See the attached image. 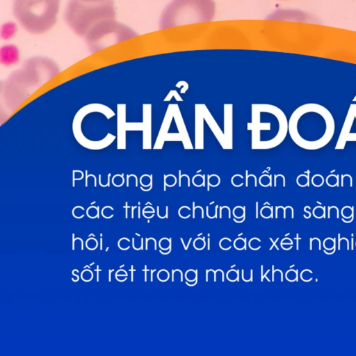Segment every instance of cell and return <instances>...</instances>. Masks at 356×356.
Returning <instances> with one entry per match:
<instances>
[{
    "label": "cell",
    "mask_w": 356,
    "mask_h": 356,
    "mask_svg": "<svg viewBox=\"0 0 356 356\" xmlns=\"http://www.w3.org/2000/svg\"><path fill=\"white\" fill-rule=\"evenodd\" d=\"M60 0H14L13 15L20 25L33 34H42L55 24Z\"/></svg>",
    "instance_id": "cell-4"
},
{
    "label": "cell",
    "mask_w": 356,
    "mask_h": 356,
    "mask_svg": "<svg viewBox=\"0 0 356 356\" xmlns=\"http://www.w3.org/2000/svg\"><path fill=\"white\" fill-rule=\"evenodd\" d=\"M125 104H118V149H125Z\"/></svg>",
    "instance_id": "cell-12"
},
{
    "label": "cell",
    "mask_w": 356,
    "mask_h": 356,
    "mask_svg": "<svg viewBox=\"0 0 356 356\" xmlns=\"http://www.w3.org/2000/svg\"><path fill=\"white\" fill-rule=\"evenodd\" d=\"M296 278V273L294 271H289L287 273V279L289 280H293Z\"/></svg>",
    "instance_id": "cell-22"
},
{
    "label": "cell",
    "mask_w": 356,
    "mask_h": 356,
    "mask_svg": "<svg viewBox=\"0 0 356 356\" xmlns=\"http://www.w3.org/2000/svg\"><path fill=\"white\" fill-rule=\"evenodd\" d=\"M151 104H143V122L125 123L127 130H143V149H151Z\"/></svg>",
    "instance_id": "cell-8"
},
{
    "label": "cell",
    "mask_w": 356,
    "mask_h": 356,
    "mask_svg": "<svg viewBox=\"0 0 356 356\" xmlns=\"http://www.w3.org/2000/svg\"><path fill=\"white\" fill-rule=\"evenodd\" d=\"M194 245L195 248L201 250L204 246V242L202 238H197L194 242Z\"/></svg>",
    "instance_id": "cell-16"
},
{
    "label": "cell",
    "mask_w": 356,
    "mask_h": 356,
    "mask_svg": "<svg viewBox=\"0 0 356 356\" xmlns=\"http://www.w3.org/2000/svg\"><path fill=\"white\" fill-rule=\"evenodd\" d=\"M86 1H102V0H83Z\"/></svg>",
    "instance_id": "cell-24"
},
{
    "label": "cell",
    "mask_w": 356,
    "mask_h": 356,
    "mask_svg": "<svg viewBox=\"0 0 356 356\" xmlns=\"http://www.w3.org/2000/svg\"><path fill=\"white\" fill-rule=\"evenodd\" d=\"M187 282V284H188V285H193V284H195L196 283V280H193V281H191V282L187 280V282Z\"/></svg>",
    "instance_id": "cell-23"
},
{
    "label": "cell",
    "mask_w": 356,
    "mask_h": 356,
    "mask_svg": "<svg viewBox=\"0 0 356 356\" xmlns=\"http://www.w3.org/2000/svg\"><path fill=\"white\" fill-rule=\"evenodd\" d=\"M136 35V33L128 26L113 19L104 21L95 26L85 38L88 47L92 52H95L110 44L121 42Z\"/></svg>",
    "instance_id": "cell-6"
},
{
    "label": "cell",
    "mask_w": 356,
    "mask_h": 356,
    "mask_svg": "<svg viewBox=\"0 0 356 356\" xmlns=\"http://www.w3.org/2000/svg\"><path fill=\"white\" fill-rule=\"evenodd\" d=\"M172 96L176 97V99L177 101H182V99L179 97V94L176 90H171L167 95V97L165 98L164 101H169L171 99Z\"/></svg>",
    "instance_id": "cell-13"
},
{
    "label": "cell",
    "mask_w": 356,
    "mask_h": 356,
    "mask_svg": "<svg viewBox=\"0 0 356 356\" xmlns=\"http://www.w3.org/2000/svg\"><path fill=\"white\" fill-rule=\"evenodd\" d=\"M334 120L323 106L307 103L298 107L288 122L293 141L302 149L316 150L325 147L332 138Z\"/></svg>",
    "instance_id": "cell-1"
},
{
    "label": "cell",
    "mask_w": 356,
    "mask_h": 356,
    "mask_svg": "<svg viewBox=\"0 0 356 356\" xmlns=\"http://www.w3.org/2000/svg\"><path fill=\"white\" fill-rule=\"evenodd\" d=\"M259 241H258L257 238L252 239L250 242V248L254 250L257 249L258 248H259Z\"/></svg>",
    "instance_id": "cell-21"
},
{
    "label": "cell",
    "mask_w": 356,
    "mask_h": 356,
    "mask_svg": "<svg viewBox=\"0 0 356 356\" xmlns=\"http://www.w3.org/2000/svg\"><path fill=\"white\" fill-rule=\"evenodd\" d=\"M231 241L228 238H223L220 242V246L222 249H228L230 247Z\"/></svg>",
    "instance_id": "cell-17"
},
{
    "label": "cell",
    "mask_w": 356,
    "mask_h": 356,
    "mask_svg": "<svg viewBox=\"0 0 356 356\" xmlns=\"http://www.w3.org/2000/svg\"><path fill=\"white\" fill-rule=\"evenodd\" d=\"M64 18L74 33L85 38L99 23L115 18L114 3L113 0H70L65 8Z\"/></svg>",
    "instance_id": "cell-3"
},
{
    "label": "cell",
    "mask_w": 356,
    "mask_h": 356,
    "mask_svg": "<svg viewBox=\"0 0 356 356\" xmlns=\"http://www.w3.org/2000/svg\"><path fill=\"white\" fill-rule=\"evenodd\" d=\"M224 136L227 149H232V104L224 105Z\"/></svg>",
    "instance_id": "cell-11"
},
{
    "label": "cell",
    "mask_w": 356,
    "mask_h": 356,
    "mask_svg": "<svg viewBox=\"0 0 356 356\" xmlns=\"http://www.w3.org/2000/svg\"><path fill=\"white\" fill-rule=\"evenodd\" d=\"M202 110L204 118L205 119L207 124L210 127L211 130L215 135L216 138L220 143V145L223 149H227V143L224 136V133L222 131L219 126L218 125L213 116L208 111L207 106L204 104H202Z\"/></svg>",
    "instance_id": "cell-9"
},
{
    "label": "cell",
    "mask_w": 356,
    "mask_h": 356,
    "mask_svg": "<svg viewBox=\"0 0 356 356\" xmlns=\"http://www.w3.org/2000/svg\"><path fill=\"white\" fill-rule=\"evenodd\" d=\"M215 15L213 0H172L164 9L160 19L161 29L179 25L207 22Z\"/></svg>",
    "instance_id": "cell-5"
},
{
    "label": "cell",
    "mask_w": 356,
    "mask_h": 356,
    "mask_svg": "<svg viewBox=\"0 0 356 356\" xmlns=\"http://www.w3.org/2000/svg\"><path fill=\"white\" fill-rule=\"evenodd\" d=\"M204 117L201 104H195V148L201 149L204 148Z\"/></svg>",
    "instance_id": "cell-10"
},
{
    "label": "cell",
    "mask_w": 356,
    "mask_h": 356,
    "mask_svg": "<svg viewBox=\"0 0 356 356\" xmlns=\"http://www.w3.org/2000/svg\"><path fill=\"white\" fill-rule=\"evenodd\" d=\"M227 277L231 281H234L237 278V273L235 270H230L228 272Z\"/></svg>",
    "instance_id": "cell-20"
},
{
    "label": "cell",
    "mask_w": 356,
    "mask_h": 356,
    "mask_svg": "<svg viewBox=\"0 0 356 356\" xmlns=\"http://www.w3.org/2000/svg\"><path fill=\"white\" fill-rule=\"evenodd\" d=\"M186 278L188 281H193L196 279V273L194 270H190L186 273Z\"/></svg>",
    "instance_id": "cell-14"
},
{
    "label": "cell",
    "mask_w": 356,
    "mask_h": 356,
    "mask_svg": "<svg viewBox=\"0 0 356 356\" xmlns=\"http://www.w3.org/2000/svg\"><path fill=\"white\" fill-rule=\"evenodd\" d=\"M159 279L161 281H165L168 278V273L166 270H161L158 275Z\"/></svg>",
    "instance_id": "cell-18"
},
{
    "label": "cell",
    "mask_w": 356,
    "mask_h": 356,
    "mask_svg": "<svg viewBox=\"0 0 356 356\" xmlns=\"http://www.w3.org/2000/svg\"><path fill=\"white\" fill-rule=\"evenodd\" d=\"M252 131V149H271L279 145L288 132V121L284 112L270 104H252V122L248 123Z\"/></svg>",
    "instance_id": "cell-2"
},
{
    "label": "cell",
    "mask_w": 356,
    "mask_h": 356,
    "mask_svg": "<svg viewBox=\"0 0 356 356\" xmlns=\"http://www.w3.org/2000/svg\"><path fill=\"white\" fill-rule=\"evenodd\" d=\"M356 101V96H355V98L353 99V102H355Z\"/></svg>",
    "instance_id": "cell-25"
},
{
    "label": "cell",
    "mask_w": 356,
    "mask_h": 356,
    "mask_svg": "<svg viewBox=\"0 0 356 356\" xmlns=\"http://www.w3.org/2000/svg\"><path fill=\"white\" fill-rule=\"evenodd\" d=\"M234 245H235L236 248H237L238 250H241L245 246V242L243 239L238 238L237 240L235 241Z\"/></svg>",
    "instance_id": "cell-15"
},
{
    "label": "cell",
    "mask_w": 356,
    "mask_h": 356,
    "mask_svg": "<svg viewBox=\"0 0 356 356\" xmlns=\"http://www.w3.org/2000/svg\"><path fill=\"white\" fill-rule=\"evenodd\" d=\"M348 141H356V104H352L349 107L335 149H344Z\"/></svg>",
    "instance_id": "cell-7"
},
{
    "label": "cell",
    "mask_w": 356,
    "mask_h": 356,
    "mask_svg": "<svg viewBox=\"0 0 356 356\" xmlns=\"http://www.w3.org/2000/svg\"><path fill=\"white\" fill-rule=\"evenodd\" d=\"M160 246L163 249H168L170 247V242L167 238H163L160 241Z\"/></svg>",
    "instance_id": "cell-19"
}]
</instances>
